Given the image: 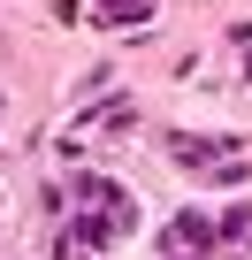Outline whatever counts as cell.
I'll return each mask as SVG.
<instances>
[{"instance_id":"obj_3","label":"cell","mask_w":252,"mask_h":260,"mask_svg":"<svg viewBox=\"0 0 252 260\" xmlns=\"http://www.w3.org/2000/svg\"><path fill=\"white\" fill-rule=\"evenodd\" d=\"M153 0H99V23H138Z\"/></svg>"},{"instance_id":"obj_2","label":"cell","mask_w":252,"mask_h":260,"mask_svg":"<svg viewBox=\"0 0 252 260\" xmlns=\"http://www.w3.org/2000/svg\"><path fill=\"white\" fill-rule=\"evenodd\" d=\"M214 245H222V222H214V214H199V207L176 214V230H168V252H176V260H191V252L214 260Z\"/></svg>"},{"instance_id":"obj_1","label":"cell","mask_w":252,"mask_h":260,"mask_svg":"<svg viewBox=\"0 0 252 260\" xmlns=\"http://www.w3.org/2000/svg\"><path fill=\"white\" fill-rule=\"evenodd\" d=\"M69 199H77V222H84L92 237H130V230H138V199H130V191H115V184L92 176V169H77Z\"/></svg>"},{"instance_id":"obj_4","label":"cell","mask_w":252,"mask_h":260,"mask_svg":"<svg viewBox=\"0 0 252 260\" xmlns=\"http://www.w3.org/2000/svg\"><path fill=\"white\" fill-rule=\"evenodd\" d=\"M222 237H229V245H252V207H237V214L222 222Z\"/></svg>"}]
</instances>
